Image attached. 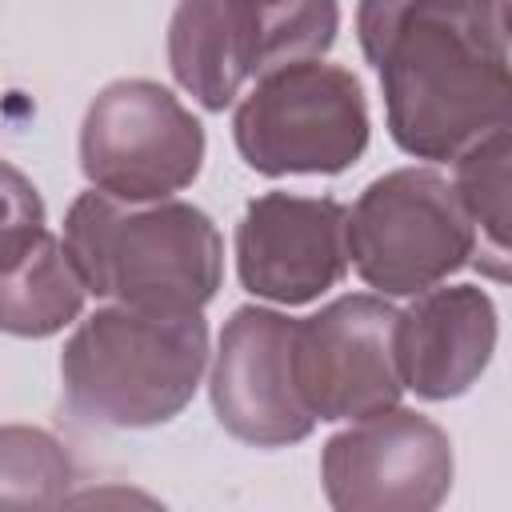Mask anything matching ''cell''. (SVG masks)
<instances>
[{
    "mask_svg": "<svg viewBox=\"0 0 512 512\" xmlns=\"http://www.w3.org/2000/svg\"><path fill=\"white\" fill-rule=\"evenodd\" d=\"M356 32L380 76L392 140L416 160H452L508 124L504 0H360Z\"/></svg>",
    "mask_w": 512,
    "mask_h": 512,
    "instance_id": "6da1fadb",
    "label": "cell"
},
{
    "mask_svg": "<svg viewBox=\"0 0 512 512\" xmlns=\"http://www.w3.org/2000/svg\"><path fill=\"white\" fill-rule=\"evenodd\" d=\"M64 248L88 292L164 316L200 312L224 276V240L184 200H120L84 192L64 220Z\"/></svg>",
    "mask_w": 512,
    "mask_h": 512,
    "instance_id": "7a4b0ae2",
    "label": "cell"
},
{
    "mask_svg": "<svg viewBox=\"0 0 512 512\" xmlns=\"http://www.w3.org/2000/svg\"><path fill=\"white\" fill-rule=\"evenodd\" d=\"M208 364L200 312L164 316L128 304L96 308L60 352L68 408L100 428H156L184 412Z\"/></svg>",
    "mask_w": 512,
    "mask_h": 512,
    "instance_id": "3957f363",
    "label": "cell"
},
{
    "mask_svg": "<svg viewBox=\"0 0 512 512\" xmlns=\"http://www.w3.org/2000/svg\"><path fill=\"white\" fill-rule=\"evenodd\" d=\"M336 28V0H180L168 24V64L184 92L220 112L248 80L324 56Z\"/></svg>",
    "mask_w": 512,
    "mask_h": 512,
    "instance_id": "277c9868",
    "label": "cell"
},
{
    "mask_svg": "<svg viewBox=\"0 0 512 512\" xmlns=\"http://www.w3.org/2000/svg\"><path fill=\"white\" fill-rule=\"evenodd\" d=\"M348 264L380 296H416L476 256L480 232L452 180L396 168L372 180L344 220Z\"/></svg>",
    "mask_w": 512,
    "mask_h": 512,
    "instance_id": "5b68a950",
    "label": "cell"
},
{
    "mask_svg": "<svg viewBox=\"0 0 512 512\" xmlns=\"http://www.w3.org/2000/svg\"><path fill=\"white\" fill-rule=\"evenodd\" d=\"M236 148L260 176H332L368 148L360 80L316 60L284 64L256 80L232 120Z\"/></svg>",
    "mask_w": 512,
    "mask_h": 512,
    "instance_id": "8992f818",
    "label": "cell"
},
{
    "mask_svg": "<svg viewBox=\"0 0 512 512\" xmlns=\"http://www.w3.org/2000/svg\"><path fill=\"white\" fill-rule=\"evenodd\" d=\"M204 164L200 120L156 80L104 84L80 124V168L96 192L164 200Z\"/></svg>",
    "mask_w": 512,
    "mask_h": 512,
    "instance_id": "52a82bcc",
    "label": "cell"
},
{
    "mask_svg": "<svg viewBox=\"0 0 512 512\" xmlns=\"http://www.w3.org/2000/svg\"><path fill=\"white\" fill-rule=\"evenodd\" d=\"M452 472L448 432L400 404L352 420L320 456L324 496L340 512H432Z\"/></svg>",
    "mask_w": 512,
    "mask_h": 512,
    "instance_id": "ba28073f",
    "label": "cell"
},
{
    "mask_svg": "<svg viewBox=\"0 0 512 512\" xmlns=\"http://www.w3.org/2000/svg\"><path fill=\"white\" fill-rule=\"evenodd\" d=\"M396 316L384 296L352 292L296 320L292 372L316 420H360L400 400Z\"/></svg>",
    "mask_w": 512,
    "mask_h": 512,
    "instance_id": "9c48e42d",
    "label": "cell"
},
{
    "mask_svg": "<svg viewBox=\"0 0 512 512\" xmlns=\"http://www.w3.org/2000/svg\"><path fill=\"white\" fill-rule=\"evenodd\" d=\"M296 320L272 308L244 304L224 320L212 356V412L220 428L256 448H284L312 432L292 372Z\"/></svg>",
    "mask_w": 512,
    "mask_h": 512,
    "instance_id": "30bf717a",
    "label": "cell"
},
{
    "mask_svg": "<svg viewBox=\"0 0 512 512\" xmlns=\"http://www.w3.org/2000/svg\"><path fill=\"white\" fill-rule=\"evenodd\" d=\"M348 208L332 196L264 192L236 224L240 284L272 304H308L348 272Z\"/></svg>",
    "mask_w": 512,
    "mask_h": 512,
    "instance_id": "8fae6325",
    "label": "cell"
},
{
    "mask_svg": "<svg viewBox=\"0 0 512 512\" xmlns=\"http://www.w3.org/2000/svg\"><path fill=\"white\" fill-rule=\"evenodd\" d=\"M496 352V308L476 284H432L396 316V364L404 388L424 400L468 392Z\"/></svg>",
    "mask_w": 512,
    "mask_h": 512,
    "instance_id": "7c38bea8",
    "label": "cell"
},
{
    "mask_svg": "<svg viewBox=\"0 0 512 512\" xmlns=\"http://www.w3.org/2000/svg\"><path fill=\"white\" fill-rule=\"evenodd\" d=\"M84 280L48 228L8 264H0V332L12 336H52L68 328L84 308Z\"/></svg>",
    "mask_w": 512,
    "mask_h": 512,
    "instance_id": "4fadbf2b",
    "label": "cell"
},
{
    "mask_svg": "<svg viewBox=\"0 0 512 512\" xmlns=\"http://www.w3.org/2000/svg\"><path fill=\"white\" fill-rule=\"evenodd\" d=\"M76 480L64 444L32 424H0V508H52Z\"/></svg>",
    "mask_w": 512,
    "mask_h": 512,
    "instance_id": "5bb4252c",
    "label": "cell"
},
{
    "mask_svg": "<svg viewBox=\"0 0 512 512\" xmlns=\"http://www.w3.org/2000/svg\"><path fill=\"white\" fill-rule=\"evenodd\" d=\"M452 160H456L452 188L480 232V248H484V256H496L504 264V244H508V124L484 132L480 140H472Z\"/></svg>",
    "mask_w": 512,
    "mask_h": 512,
    "instance_id": "9a60e30c",
    "label": "cell"
},
{
    "mask_svg": "<svg viewBox=\"0 0 512 512\" xmlns=\"http://www.w3.org/2000/svg\"><path fill=\"white\" fill-rule=\"evenodd\" d=\"M44 232V200L36 184L8 160H0V264L20 256Z\"/></svg>",
    "mask_w": 512,
    "mask_h": 512,
    "instance_id": "2e32d148",
    "label": "cell"
}]
</instances>
